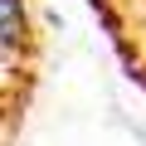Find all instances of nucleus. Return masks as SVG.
Segmentation results:
<instances>
[{"mask_svg":"<svg viewBox=\"0 0 146 146\" xmlns=\"http://www.w3.org/2000/svg\"><path fill=\"white\" fill-rule=\"evenodd\" d=\"M29 34V10L25 0H0V49H20Z\"/></svg>","mask_w":146,"mask_h":146,"instance_id":"obj_1","label":"nucleus"}]
</instances>
